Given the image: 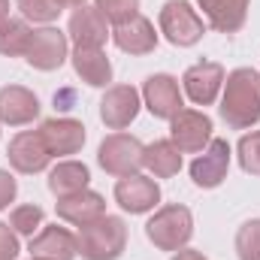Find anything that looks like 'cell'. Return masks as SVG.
<instances>
[{"label": "cell", "instance_id": "obj_19", "mask_svg": "<svg viewBox=\"0 0 260 260\" xmlns=\"http://www.w3.org/2000/svg\"><path fill=\"white\" fill-rule=\"evenodd\" d=\"M112 40H115V46H118L121 52H127V55H148V52H154V46H157V30H154V24H151L148 18L133 15L130 21H124V24L115 27Z\"/></svg>", "mask_w": 260, "mask_h": 260}, {"label": "cell", "instance_id": "obj_35", "mask_svg": "<svg viewBox=\"0 0 260 260\" xmlns=\"http://www.w3.org/2000/svg\"><path fill=\"white\" fill-rule=\"evenodd\" d=\"M30 260H40V257H30Z\"/></svg>", "mask_w": 260, "mask_h": 260}, {"label": "cell", "instance_id": "obj_26", "mask_svg": "<svg viewBox=\"0 0 260 260\" xmlns=\"http://www.w3.org/2000/svg\"><path fill=\"white\" fill-rule=\"evenodd\" d=\"M9 227L18 233V236H37L40 227H43V209L27 203V206H15L12 215H9Z\"/></svg>", "mask_w": 260, "mask_h": 260}, {"label": "cell", "instance_id": "obj_21", "mask_svg": "<svg viewBox=\"0 0 260 260\" xmlns=\"http://www.w3.org/2000/svg\"><path fill=\"white\" fill-rule=\"evenodd\" d=\"M73 70L91 88H106L112 82V64H109V58H106L103 49H79L76 46V52H73Z\"/></svg>", "mask_w": 260, "mask_h": 260}, {"label": "cell", "instance_id": "obj_22", "mask_svg": "<svg viewBox=\"0 0 260 260\" xmlns=\"http://www.w3.org/2000/svg\"><path fill=\"white\" fill-rule=\"evenodd\" d=\"M88 182H91V173H88V167L79 164V160H61V164L49 173V191L58 197V200L85 191Z\"/></svg>", "mask_w": 260, "mask_h": 260}, {"label": "cell", "instance_id": "obj_4", "mask_svg": "<svg viewBox=\"0 0 260 260\" xmlns=\"http://www.w3.org/2000/svg\"><path fill=\"white\" fill-rule=\"evenodd\" d=\"M97 160L100 167L115 176V179H124V176H136L142 167H145V145L130 136V133H112L100 142V151H97Z\"/></svg>", "mask_w": 260, "mask_h": 260}, {"label": "cell", "instance_id": "obj_18", "mask_svg": "<svg viewBox=\"0 0 260 260\" xmlns=\"http://www.w3.org/2000/svg\"><path fill=\"white\" fill-rule=\"evenodd\" d=\"M106 215V200L97 194V191H79V194H70L58 200V218L73 224V227H85L97 218Z\"/></svg>", "mask_w": 260, "mask_h": 260}, {"label": "cell", "instance_id": "obj_3", "mask_svg": "<svg viewBox=\"0 0 260 260\" xmlns=\"http://www.w3.org/2000/svg\"><path fill=\"white\" fill-rule=\"evenodd\" d=\"M145 236L154 242V248L160 251H179L188 245V239L194 236V218L191 209L173 203L154 212V218L145 224Z\"/></svg>", "mask_w": 260, "mask_h": 260}, {"label": "cell", "instance_id": "obj_10", "mask_svg": "<svg viewBox=\"0 0 260 260\" xmlns=\"http://www.w3.org/2000/svg\"><path fill=\"white\" fill-rule=\"evenodd\" d=\"M142 100L148 106V112L154 118H173L179 115L185 106H182V91H179V79L167 76V73H154L145 79L142 85Z\"/></svg>", "mask_w": 260, "mask_h": 260}, {"label": "cell", "instance_id": "obj_32", "mask_svg": "<svg viewBox=\"0 0 260 260\" xmlns=\"http://www.w3.org/2000/svg\"><path fill=\"white\" fill-rule=\"evenodd\" d=\"M173 260H206L200 251H194V248H179L176 254H173Z\"/></svg>", "mask_w": 260, "mask_h": 260}, {"label": "cell", "instance_id": "obj_30", "mask_svg": "<svg viewBox=\"0 0 260 260\" xmlns=\"http://www.w3.org/2000/svg\"><path fill=\"white\" fill-rule=\"evenodd\" d=\"M18 257V239H15V230L9 224L0 221V260H15Z\"/></svg>", "mask_w": 260, "mask_h": 260}, {"label": "cell", "instance_id": "obj_17", "mask_svg": "<svg viewBox=\"0 0 260 260\" xmlns=\"http://www.w3.org/2000/svg\"><path fill=\"white\" fill-rule=\"evenodd\" d=\"M30 257L40 260H73L79 254V245H76V236L67 230V227H43L37 236H30Z\"/></svg>", "mask_w": 260, "mask_h": 260}, {"label": "cell", "instance_id": "obj_9", "mask_svg": "<svg viewBox=\"0 0 260 260\" xmlns=\"http://www.w3.org/2000/svg\"><path fill=\"white\" fill-rule=\"evenodd\" d=\"M67 52H70V46H67V34H61L58 27H40V30H34V37H30V46H27V64L34 67V70H43V73H52V70H58V67L67 61Z\"/></svg>", "mask_w": 260, "mask_h": 260}, {"label": "cell", "instance_id": "obj_27", "mask_svg": "<svg viewBox=\"0 0 260 260\" xmlns=\"http://www.w3.org/2000/svg\"><path fill=\"white\" fill-rule=\"evenodd\" d=\"M236 254L239 260H260V218L245 221L236 233Z\"/></svg>", "mask_w": 260, "mask_h": 260}, {"label": "cell", "instance_id": "obj_8", "mask_svg": "<svg viewBox=\"0 0 260 260\" xmlns=\"http://www.w3.org/2000/svg\"><path fill=\"white\" fill-rule=\"evenodd\" d=\"M224 67L215 64V61H200V64L188 67L185 76H182V88L185 94L191 97V103L197 106H212L218 100V91L224 88Z\"/></svg>", "mask_w": 260, "mask_h": 260}, {"label": "cell", "instance_id": "obj_11", "mask_svg": "<svg viewBox=\"0 0 260 260\" xmlns=\"http://www.w3.org/2000/svg\"><path fill=\"white\" fill-rule=\"evenodd\" d=\"M6 157H9V164H12L18 173H24V176L43 173V170L49 167V160H52V154H49V148H46L40 130H21L18 136H12Z\"/></svg>", "mask_w": 260, "mask_h": 260}, {"label": "cell", "instance_id": "obj_28", "mask_svg": "<svg viewBox=\"0 0 260 260\" xmlns=\"http://www.w3.org/2000/svg\"><path fill=\"white\" fill-rule=\"evenodd\" d=\"M94 6L100 9V15L106 21H112L115 27L130 21L133 15H139V0H94Z\"/></svg>", "mask_w": 260, "mask_h": 260}, {"label": "cell", "instance_id": "obj_5", "mask_svg": "<svg viewBox=\"0 0 260 260\" xmlns=\"http://www.w3.org/2000/svg\"><path fill=\"white\" fill-rule=\"evenodd\" d=\"M157 21H160V34L179 49L200 43L203 34H206V21L200 18V12L188 0H167Z\"/></svg>", "mask_w": 260, "mask_h": 260}, {"label": "cell", "instance_id": "obj_16", "mask_svg": "<svg viewBox=\"0 0 260 260\" xmlns=\"http://www.w3.org/2000/svg\"><path fill=\"white\" fill-rule=\"evenodd\" d=\"M40 136L52 157H64V154H76L85 145V124L76 118H49L43 121Z\"/></svg>", "mask_w": 260, "mask_h": 260}, {"label": "cell", "instance_id": "obj_33", "mask_svg": "<svg viewBox=\"0 0 260 260\" xmlns=\"http://www.w3.org/2000/svg\"><path fill=\"white\" fill-rule=\"evenodd\" d=\"M9 18V0H0V24Z\"/></svg>", "mask_w": 260, "mask_h": 260}, {"label": "cell", "instance_id": "obj_13", "mask_svg": "<svg viewBox=\"0 0 260 260\" xmlns=\"http://www.w3.org/2000/svg\"><path fill=\"white\" fill-rule=\"evenodd\" d=\"M139 91L133 85H115L100 100V118L109 130H124L139 115Z\"/></svg>", "mask_w": 260, "mask_h": 260}, {"label": "cell", "instance_id": "obj_31", "mask_svg": "<svg viewBox=\"0 0 260 260\" xmlns=\"http://www.w3.org/2000/svg\"><path fill=\"white\" fill-rule=\"evenodd\" d=\"M15 194H18V182L6 170H0V209H6L15 200Z\"/></svg>", "mask_w": 260, "mask_h": 260}, {"label": "cell", "instance_id": "obj_12", "mask_svg": "<svg viewBox=\"0 0 260 260\" xmlns=\"http://www.w3.org/2000/svg\"><path fill=\"white\" fill-rule=\"evenodd\" d=\"M115 203L130 215H142L160 203V188L151 176H124L115 182Z\"/></svg>", "mask_w": 260, "mask_h": 260}, {"label": "cell", "instance_id": "obj_2", "mask_svg": "<svg viewBox=\"0 0 260 260\" xmlns=\"http://www.w3.org/2000/svg\"><path fill=\"white\" fill-rule=\"evenodd\" d=\"M76 245L85 260H118L127 245V224L118 215H103L79 227Z\"/></svg>", "mask_w": 260, "mask_h": 260}, {"label": "cell", "instance_id": "obj_7", "mask_svg": "<svg viewBox=\"0 0 260 260\" xmlns=\"http://www.w3.org/2000/svg\"><path fill=\"white\" fill-rule=\"evenodd\" d=\"M230 170V145L227 139H209V145L200 151L191 164V179L197 188H218L227 179Z\"/></svg>", "mask_w": 260, "mask_h": 260}, {"label": "cell", "instance_id": "obj_6", "mask_svg": "<svg viewBox=\"0 0 260 260\" xmlns=\"http://www.w3.org/2000/svg\"><path fill=\"white\" fill-rule=\"evenodd\" d=\"M170 139L182 154H200L212 139V118L200 109H182L170 118Z\"/></svg>", "mask_w": 260, "mask_h": 260}, {"label": "cell", "instance_id": "obj_15", "mask_svg": "<svg viewBox=\"0 0 260 260\" xmlns=\"http://www.w3.org/2000/svg\"><path fill=\"white\" fill-rule=\"evenodd\" d=\"M37 115H40V100L34 91H27L21 85L0 88V124L24 127V124H34Z\"/></svg>", "mask_w": 260, "mask_h": 260}, {"label": "cell", "instance_id": "obj_14", "mask_svg": "<svg viewBox=\"0 0 260 260\" xmlns=\"http://www.w3.org/2000/svg\"><path fill=\"white\" fill-rule=\"evenodd\" d=\"M67 34L79 49H103V43L109 40L106 18L100 15L97 6H76V12L70 15Z\"/></svg>", "mask_w": 260, "mask_h": 260}, {"label": "cell", "instance_id": "obj_1", "mask_svg": "<svg viewBox=\"0 0 260 260\" xmlns=\"http://www.w3.org/2000/svg\"><path fill=\"white\" fill-rule=\"evenodd\" d=\"M221 118L227 127L248 130L260 121V73L251 67H239L224 79Z\"/></svg>", "mask_w": 260, "mask_h": 260}, {"label": "cell", "instance_id": "obj_34", "mask_svg": "<svg viewBox=\"0 0 260 260\" xmlns=\"http://www.w3.org/2000/svg\"><path fill=\"white\" fill-rule=\"evenodd\" d=\"M67 6H85V0H64Z\"/></svg>", "mask_w": 260, "mask_h": 260}, {"label": "cell", "instance_id": "obj_23", "mask_svg": "<svg viewBox=\"0 0 260 260\" xmlns=\"http://www.w3.org/2000/svg\"><path fill=\"white\" fill-rule=\"evenodd\" d=\"M145 170L154 179H170L182 170V151L173 145V139H157L145 145Z\"/></svg>", "mask_w": 260, "mask_h": 260}, {"label": "cell", "instance_id": "obj_24", "mask_svg": "<svg viewBox=\"0 0 260 260\" xmlns=\"http://www.w3.org/2000/svg\"><path fill=\"white\" fill-rule=\"evenodd\" d=\"M30 24L24 18H6L0 24V55L6 58H21L27 55V46H30Z\"/></svg>", "mask_w": 260, "mask_h": 260}, {"label": "cell", "instance_id": "obj_25", "mask_svg": "<svg viewBox=\"0 0 260 260\" xmlns=\"http://www.w3.org/2000/svg\"><path fill=\"white\" fill-rule=\"evenodd\" d=\"M15 6H18L21 18L34 21V24H52L67 9L64 0H15Z\"/></svg>", "mask_w": 260, "mask_h": 260}, {"label": "cell", "instance_id": "obj_29", "mask_svg": "<svg viewBox=\"0 0 260 260\" xmlns=\"http://www.w3.org/2000/svg\"><path fill=\"white\" fill-rule=\"evenodd\" d=\"M239 167L251 176H260V130H251L239 139Z\"/></svg>", "mask_w": 260, "mask_h": 260}, {"label": "cell", "instance_id": "obj_20", "mask_svg": "<svg viewBox=\"0 0 260 260\" xmlns=\"http://www.w3.org/2000/svg\"><path fill=\"white\" fill-rule=\"evenodd\" d=\"M200 9L218 34H236L245 24L248 0H200Z\"/></svg>", "mask_w": 260, "mask_h": 260}]
</instances>
